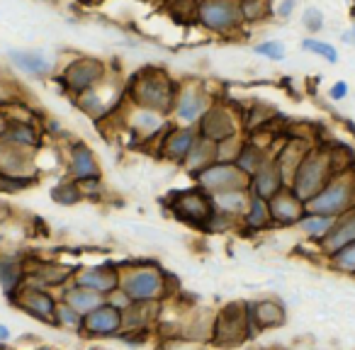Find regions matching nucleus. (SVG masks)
I'll list each match as a JSON object with an SVG mask.
<instances>
[{
	"mask_svg": "<svg viewBox=\"0 0 355 350\" xmlns=\"http://www.w3.org/2000/svg\"><path fill=\"white\" fill-rule=\"evenodd\" d=\"M304 209L314 214H331V217H340L343 212L353 209V180L348 173H336L319 193L306 200Z\"/></svg>",
	"mask_w": 355,
	"mask_h": 350,
	"instance_id": "obj_3",
	"label": "nucleus"
},
{
	"mask_svg": "<svg viewBox=\"0 0 355 350\" xmlns=\"http://www.w3.org/2000/svg\"><path fill=\"white\" fill-rule=\"evenodd\" d=\"M243 222H246L248 229H266L268 224L272 222L270 209H268V200L256 198V195H253V198L248 200L246 212H243Z\"/></svg>",
	"mask_w": 355,
	"mask_h": 350,
	"instance_id": "obj_26",
	"label": "nucleus"
},
{
	"mask_svg": "<svg viewBox=\"0 0 355 350\" xmlns=\"http://www.w3.org/2000/svg\"><path fill=\"white\" fill-rule=\"evenodd\" d=\"M214 212L222 217H243L248 207V193L246 190H219V193H209Z\"/></svg>",
	"mask_w": 355,
	"mask_h": 350,
	"instance_id": "obj_19",
	"label": "nucleus"
},
{
	"mask_svg": "<svg viewBox=\"0 0 355 350\" xmlns=\"http://www.w3.org/2000/svg\"><path fill=\"white\" fill-rule=\"evenodd\" d=\"M198 139V132L193 127H185V129H173L161 143V156L163 158H171V161H183L188 156L190 146L195 143Z\"/></svg>",
	"mask_w": 355,
	"mask_h": 350,
	"instance_id": "obj_20",
	"label": "nucleus"
},
{
	"mask_svg": "<svg viewBox=\"0 0 355 350\" xmlns=\"http://www.w3.org/2000/svg\"><path fill=\"white\" fill-rule=\"evenodd\" d=\"M248 316H251V324L256 326L258 331L285 324V309H282V304H277V301H272V299H263V301L251 304L248 306Z\"/></svg>",
	"mask_w": 355,
	"mask_h": 350,
	"instance_id": "obj_21",
	"label": "nucleus"
},
{
	"mask_svg": "<svg viewBox=\"0 0 355 350\" xmlns=\"http://www.w3.org/2000/svg\"><path fill=\"white\" fill-rule=\"evenodd\" d=\"M122 329V311L110 301H103L88 314L80 316V333L88 335H114Z\"/></svg>",
	"mask_w": 355,
	"mask_h": 350,
	"instance_id": "obj_9",
	"label": "nucleus"
},
{
	"mask_svg": "<svg viewBox=\"0 0 355 350\" xmlns=\"http://www.w3.org/2000/svg\"><path fill=\"white\" fill-rule=\"evenodd\" d=\"M119 290L132 301H156L163 297L166 285H163V272L156 268H137L119 272Z\"/></svg>",
	"mask_w": 355,
	"mask_h": 350,
	"instance_id": "obj_5",
	"label": "nucleus"
},
{
	"mask_svg": "<svg viewBox=\"0 0 355 350\" xmlns=\"http://www.w3.org/2000/svg\"><path fill=\"white\" fill-rule=\"evenodd\" d=\"M304 46L306 51H314V54L324 56L326 61H331V64H336L338 61V51L334 49L331 44H324V42H316V40H304Z\"/></svg>",
	"mask_w": 355,
	"mask_h": 350,
	"instance_id": "obj_32",
	"label": "nucleus"
},
{
	"mask_svg": "<svg viewBox=\"0 0 355 350\" xmlns=\"http://www.w3.org/2000/svg\"><path fill=\"white\" fill-rule=\"evenodd\" d=\"M105 78V66L95 59H80V61H73L69 69L64 71V83L69 90L73 93L83 95L88 93L90 88L100 83Z\"/></svg>",
	"mask_w": 355,
	"mask_h": 350,
	"instance_id": "obj_12",
	"label": "nucleus"
},
{
	"mask_svg": "<svg viewBox=\"0 0 355 350\" xmlns=\"http://www.w3.org/2000/svg\"><path fill=\"white\" fill-rule=\"evenodd\" d=\"M178 85L168 78L166 71L158 69H144L129 83V95L134 103L141 107L156 110V112H168L175 103Z\"/></svg>",
	"mask_w": 355,
	"mask_h": 350,
	"instance_id": "obj_2",
	"label": "nucleus"
},
{
	"mask_svg": "<svg viewBox=\"0 0 355 350\" xmlns=\"http://www.w3.org/2000/svg\"><path fill=\"white\" fill-rule=\"evenodd\" d=\"M343 42H345V44H353V32H345Z\"/></svg>",
	"mask_w": 355,
	"mask_h": 350,
	"instance_id": "obj_38",
	"label": "nucleus"
},
{
	"mask_svg": "<svg viewBox=\"0 0 355 350\" xmlns=\"http://www.w3.org/2000/svg\"><path fill=\"white\" fill-rule=\"evenodd\" d=\"M268 209H270V219L282 227H290V224H297L300 217L304 214V202L292 193L290 188L282 185L275 195L268 198Z\"/></svg>",
	"mask_w": 355,
	"mask_h": 350,
	"instance_id": "obj_13",
	"label": "nucleus"
},
{
	"mask_svg": "<svg viewBox=\"0 0 355 350\" xmlns=\"http://www.w3.org/2000/svg\"><path fill=\"white\" fill-rule=\"evenodd\" d=\"M263 161H266V156H263V151L256 143H243V146H239L236 156H234V163H236L246 175L256 173V168L261 166Z\"/></svg>",
	"mask_w": 355,
	"mask_h": 350,
	"instance_id": "obj_28",
	"label": "nucleus"
},
{
	"mask_svg": "<svg viewBox=\"0 0 355 350\" xmlns=\"http://www.w3.org/2000/svg\"><path fill=\"white\" fill-rule=\"evenodd\" d=\"M338 217H331V214H314V212H304L300 217V229L306 234L309 238H321Z\"/></svg>",
	"mask_w": 355,
	"mask_h": 350,
	"instance_id": "obj_25",
	"label": "nucleus"
},
{
	"mask_svg": "<svg viewBox=\"0 0 355 350\" xmlns=\"http://www.w3.org/2000/svg\"><path fill=\"white\" fill-rule=\"evenodd\" d=\"M198 185L205 193L219 190H248V175L232 161H212L195 173Z\"/></svg>",
	"mask_w": 355,
	"mask_h": 350,
	"instance_id": "obj_4",
	"label": "nucleus"
},
{
	"mask_svg": "<svg viewBox=\"0 0 355 350\" xmlns=\"http://www.w3.org/2000/svg\"><path fill=\"white\" fill-rule=\"evenodd\" d=\"M3 141L10 143V146H17V148H25V146H37L40 143V137H37V132L30 127V124L25 122H10L8 119V127L6 132H3Z\"/></svg>",
	"mask_w": 355,
	"mask_h": 350,
	"instance_id": "obj_24",
	"label": "nucleus"
},
{
	"mask_svg": "<svg viewBox=\"0 0 355 350\" xmlns=\"http://www.w3.org/2000/svg\"><path fill=\"white\" fill-rule=\"evenodd\" d=\"M25 275H27L25 268L15 261H8L0 265V282H3V287H6L8 297H12L17 290H20L22 282H25Z\"/></svg>",
	"mask_w": 355,
	"mask_h": 350,
	"instance_id": "obj_27",
	"label": "nucleus"
},
{
	"mask_svg": "<svg viewBox=\"0 0 355 350\" xmlns=\"http://www.w3.org/2000/svg\"><path fill=\"white\" fill-rule=\"evenodd\" d=\"M54 324L56 326H69V329H80V314L73 311L69 304H56V311H54Z\"/></svg>",
	"mask_w": 355,
	"mask_h": 350,
	"instance_id": "obj_31",
	"label": "nucleus"
},
{
	"mask_svg": "<svg viewBox=\"0 0 355 350\" xmlns=\"http://www.w3.org/2000/svg\"><path fill=\"white\" fill-rule=\"evenodd\" d=\"M10 59L15 66H20L25 73L32 76H49L54 71V59L44 54V51H10Z\"/></svg>",
	"mask_w": 355,
	"mask_h": 350,
	"instance_id": "obj_22",
	"label": "nucleus"
},
{
	"mask_svg": "<svg viewBox=\"0 0 355 350\" xmlns=\"http://www.w3.org/2000/svg\"><path fill=\"white\" fill-rule=\"evenodd\" d=\"M69 175L78 183L83 180H93L100 178V168L98 161H95L93 151L83 143H76L73 151H71V163H69Z\"/></svg>",
	"mask_w": 355,
	"mask_h": 350,
	"instance_id": "obj_18",
	"label": "nucleus"
},
{
	"mask_svg": "<svg viewBox=\"0 0 355 350\" xmlns=\"http://www.w3.org/2000/svg\"><path fill=\"white\" fill-rule=\"evenodd\" d=\"M173 212L185 222L195 224V227H207V222L212 219L214 207L209 193H205L202 188L193 190V193H180L173 202Z\"/></svg>",
	"mask_w": 355,
	"mask_h": 350,
	"instance_id": "obj_8",
	"label": "nucleus"
},
{
	"mask_svg": "<svg viewBox=\"0 0 355 350\" xmlns=\"http://www.w3.org/2000/svg\"><path fill=\"white\" fill-rule=\"evenodd\" d=\"M292 6H295V0H285V3H282V6L277 8V15L287 17V15H290V10H292Z\"/></svg>",
	"mask_w": 355,
	"mask_h": 350,
	"instance_id": "obj_36",
	"label": "nucleus"
},
{
	"mask_svg": "<svg viewBox=\"0 0 355 350\" xmlns=\"http://www.w3.org/2000/svg\"><path fill=\"white\" fill-rule=\"evenodd\" d=\"M345 95H348V85L345 83H336L334 88H331V98L334 100H343Z\"/></svg>",
	"mask_w": 355,
	"mask_h": 350,
	"instance_id": "obj_35",
	"label": "nucleus"
},
{
	"mask_svg": "<svg viewBox=\"0 0 355 350\" xmlns=\"http://www.w3.org/2000/svg\"><path fill=\"white\" fill-rule=\"evenodd\" d=\"M331 263H334L336 270L345 272V275H353L355 272V243H348V246L331 253Z\"/></svg>",
	"mask_w": 355,
	"mask_h": 350,
	"instance_id": "obj_30",
	"label": "nucleus"
},
{
	"mask_svg": "<svg viewBox=\"0 0 355 350\" xmlns=\"http://www.w3.org/2000/svg\"><path fill=\"white\" fill-rule=\"evenodd\" d=\"M336 175V163L334 156L324 148H314V151H306L302 156V161L297 163L295 173L290 178V188L302 202L316 195L331 178Z\"/></svg>",
	"mask_w": 355,
	"mask_h": 350,
	"instance_id": "obj_1",
	"label": "nucleus"
},
{
	"mask_svg": "<svg viewBox=\"0 0 355 350\" xmlns=\"http://www.w3.org/2000/svg\"><path fill=\"white\" fill-rule=\"evenodd\" d=\"M6 127H8V119L0 114V137H3V132H6Z\"/></svg>",
	"mask_w": 355,
	"mask_h": 350,
	"instance_id": "obj_37",
	"label": "nucleus"
},
{
	"mask_svg": "<svg viewBox=\"0 0 355 350\" xmlns=\"http://www.w3.org/2000/svg\"><path fill=\"white\" fill-rule=\"evenodd\" d=\"M241 22H258L270 15V0H239Z\"/></svg>",
	"mask_w": 355,
	"mask_h": 350,
	"instance_id": "obj_29",
	"label": "nucleus"
},
{
	"mask_svg": "<svg viewBox=\"0 0 355 350\" xmlns=\"http://www.w3.org/2000/svg\"><path fill=\"white\" fill-rule=\"evenodd\" d=\"M0 103H3V98H0Z\"/></svg>",
	"mask_w": 355,
	"mask_h": 350,
	"instance_id": "obj_40",
	"label": "nucleus"
},
{
	"mask_svg": "<svg viewBox=\"0 0 355 350\" xmlns=\"http://www.w3.org/2000/svg\"><path fill=\"white\" fill-rule=\"evenodd\" d=\"M198 122H200L198 134L212 143H219L229 137H236V119H234V114L229 112L227 107H222V105H219V107L217 105H214V107L209 105Z\"/></svg>",
	"mask_w": 355,
	"mask_h": 350,
	"instance_id": "obj_10",
	"label": "nucleus"
},
{
	"mask_svg": "<svg viewBox=\"0 0 355 350\" xmlns=\"http://www.w3.org/2000/svg\"><path fill=\"white\" fill-rule=\"evenodd\" d=\"M200 25L217 35H229L241 25L239 0H200L195 8Z\"/></svg>",
	"mask_w": 355,
	"mask_h": 350,
	"instance_id": "obj_7",
	"label": "nucleus"
},
{
	"mask_svg": "<svg viewBox=\"0 0 355 350\" xmlns=\"http://www.w3.org/2000/svg\"><path fill=\"white\" fill-rule=\"evenodd\" d=\"M282 185H285V180H282L275 161H268V158L256 168V173L248 175V188H253V195H256V198H263V200L275 195Z\"/></svg>",
	"mask_w": 355,
	"mask_h": 350,
	"instance_id": "obj_15",
	"label": "nucleus"
},
{
	"mask_svg": "<svg viewBox=\"0 0 355 350\" xmlns=\"http://www.w3.org/2000/svg\"><path fill=\"white\" fill-rule=\"evenodd\" d=\"M256 54L268 56V59L282 61L285 59V46L280 42H263V44H256Z\"/></svg>",
	"mask_w": 355,
	"mask_h": 350,
	"instance_id": "obj_33",
	"label": "nucleus"
},
{
	"mask_svg": "<svg viewBox=\"0 0 355 350\" xmlns=\"http://www.w3.org/2000/svg\"><path fill=\"white\" fill-rule=\"evenodd\" d=\"M195 3H200V0H195Z\"/></svg>",
	"mask_w": 355,
	"mask_h": 350,
	"instance_id": "obj_39",
	"label": "nucleus"
},
{
	"mask_svg": "<svg viewBox=\"0 0 355 350\" xmlns=\"http://www.w3.org/2000/svg\"><path fill=\"white\" fill-rule=\"evenodd\" d=\"M321 248H324L326 253H334L338 251V248L348 246V243H355V219H353V209H348V212H343L338 219L334 222V227L329 229V231L324 234V236L319 238Z\"/></svg>",
	"mask_w": 355,
	"mask_h": 350,
	"instance_id": "obj_16",
	"label": "nucleus"
},
{
	"mask_svg": "<svg viewBox=\"0 0 355 350\" xmlns=\"http://www.w3.org/2000/svg\"><path fill=\"white\" fill-rule=\"evenodd\" d=\"M302 20H304V27L309 32H321V30H324V15H321V10H316V8H309Z\"/></svg>",
	"mask_w": 355,
	"mask_h": 350,
	"instance_id": "obj_34",
	"label": "nucleus"
},
{
	"mask_svg": "<svg viewBox=\"0 0 355 350\" xmlns=\"http://www.w3.org/2000/svg\"><path fill=\"white\" fill-rule=\"evenodd\" d=\"M173 107H175V114L183 119L185 124H195L205 114V110L209 107V98L200 88L185 85L183 90H178L175 93Z\"/></svg>",
	"mask_w": 355,
	"mask_h": 350,
	"instance_id": "obj_14",
	"label": "nucleus"
},
{
	"mask_svg": "<svg viewBox=\"0 0 355 350\" xmlns=\"http://www.w3.org/2000/svg\"><path fill=\"white\" fill-rule=\"evenodd\" d=\"M103 301H105V295H100V292L90 290V287L76 285L73 290L66 292V304H69L73 311H78L80 316L88 314L90 309H95V306L103 304Z\"/></svg>",
	"mask_w": 355,
	"mask_h": 350,
	"instance_id": "obj_23",
	"label": "nucleus"
},
{
	"mask_svg": "<svg viewBox=\"0 0 355 350\" xmlns=\"http://www.w3.org/2000/svg\"><path fill=\"white\" fill-rule=\"evenodd\" d=\"M12 304H17L22 311H27L30 316L42 321H49L54 324V311H56V301L49 292H44L42 287H25L22 285L15 295L10 297Z\"/></svg>",
	"mask_w": 355,
	"mask_h": 350,
	"instance_id": "obj_11",
	"label": "nucleus"
},
{
	"mask_svg": "<svg viewBox=\"0 0 355 350\" xmlns=\"http://www.w3.org/2000/svg\"><path fill=\"white\" fill-rule=\"evenodd\" d=\"M214 343L222 345H236L246 340L248 335L256 333V326L251 324L246 304H232L224 311H219L217 321H214Z\"/></svg>",
	"mask_w": 355,
	"mask_h": 350,
	"instance_id": "obj_6",
	"label": "nucleus"
},
{
	"mask_svg": "<svg viewBox=\"0 0 355 350\" xmlns=\"http://www.w3.org/2000/svg\"><path fill=\"white\" fill-rule=\"evenodd\" d=\"M76 285L90 287V290H95V292H100V295L107 297L114 287H119V272L110 265L88 268V270H80L78 275H76Z\"/></svg>",
	"mask_w": 355,
	"mask_h": 350,
	"instance_id": "obj_17",
	"label": "nucleus"
}]
</instances>
